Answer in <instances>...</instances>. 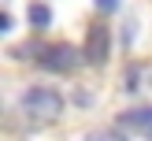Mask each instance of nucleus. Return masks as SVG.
<instances>
[{
  "label": "nucleus",
  "mask_w": 152,
  "mask_h": 141,
  "mask_svg": "<svg viewBox=\"0 0 152 141\" xmlns=\"http://www.w3.org/2000/svg\"><path fill=\"white\" fill-rule=\"evenodd\" d=\"M115 123H119V126H141V134H145V137H152V104H141V108L123 111Z\"/></svg>",
  "instance_id": "obj_4"
},
{
  "label": "nucleus",
  "mask_w": 152,
  "mask_h": 141,
  "mask_svg": "<svg viewBox=\"0 0 152 141\" xmlns=\"http://www.w3.org/2000/svg\"><path fill=\"white\" fill-rule=\"evenodd\" d=\"M26 19H30V26H37V30H45L52 22V11H48V4H30V11H26Z\"/></svg>",
  "instance_id": "obj_5"
},
{
  "label": "nucleus",
  "mask_w": 152,
  "mask_h": 141,
  "mask_svg": "<svg viewBox=\"0 0 152 141\" xmlns=\"http://www.w3.org/2000/svg\"><path fill=\"white\" fill-rule=\"evenodd\" d=\"M30 56L37 59V63L45 67V71L52 74H71L74 67H78V48H71L67 41H52V45H37V48H30Z\"/></svg>",
  "instance_id": "obj_1"
},
{
  "label": "nucleus",
  "mask_w": 152,
  "mask_h": 141,
  "mask_svg": "<svg viewBox=\"0 0 152 141\" xmlns=\"http://www.w3.org/2000/svg\"><path fill=\"white\" fill-rule=\"evenodd\" d=\"M22 108H26L30 115H37V119H52V115L63 111V96H59L56 89H48V85H30L26 93H22Z\"/></svg>",
  "instance_id": "obj_2"
},
{
  "label": "nucleus",
  "mask_w": 152,
  "mask_h": 141,
  "mask_svg": "<svg viewBox=\"0 0 152 141\" xmlns=\"http://www.w3.org/2000/svg\"><path fill=\"white\" fill-rule=\"evenodd\" d=\"M108 52H111V34H108V26H104V22H93L89 34H86V59H89L93 67H104V63H108Z\"/></svg>",
  "instance_id": "obj_3"
},
{
  "label": "nucleus",
  "mask_w": 152,
  "mask_h": 141,
  "mask_svg": "<svg viewBox=\"0 0 152 141\" xmlns=\"http://www.w3.org/2000/svg\"><path fill=\"white\" fill-rule=\"evenodd\" d=\"M74 104H78V108H89V104H93V96H89L86 89H78V93H74Z\"/></svg>",
  "instance_id": "obj_6"
},
{
  "label": "nucleus",
  "mask_w": 152,
  "mask_h": 141,
  "mask_svg": "<svg viewBox=\"0 0 152 141\" xmlns=\"http://www.w3.org/2000/svg\"><path fill=\"white\" fill-rule=\"evenodd\" d=\"M96 7H100L104 15H111V11H119V0H96Z\"/></svg>",
  "instance_id": "obj_7"
}]
</instances>
